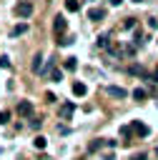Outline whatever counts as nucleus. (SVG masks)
Here are the masks:
<instances>
[{
    "label": "nucleus",
    "mask_w": 158,
    "mask_h": 160,
    "mask_svg": "<svg viewBox=\"0 0 158 160\" xmlns=\"http://www.w3.org/2000/svg\"><path fill=\"white\" fill-rule=\"evenodd\" d=\"M50 78H53L55 82H60V80H63V70H58V68H53V70H50Z\"/></svg>",
    "instance_id": "nucleus-18"
},
{
    "label": "nucleus",
    "mask_w": 158,
    "mask_h": 160,
    "mask_svg": "<svg viewBox=\"0 0 158 160\" xmlns=\"http://www.w3.org/2000/svg\"><path fill=\"white\" fill-rule=\"evenodd\" d=\"M100 145H103V140H93V142H90V148H88V150H98V148H100Z\"/></svg>",
    "instance_id": "nucleus-23"
},
{
    "label": "nucleus",
    "mask_w": 158,
    "mask_h": 160,
    "mask_svg": "<svg viewBox=\"0 0 158 160\" xmlns=\"http://www.w3.org/2000/svg\"><path fill=\"white\" fill-rule=\"evenodd\" d=\"M23 32H28V22H20V25H15V28L10 30V38H18V35H23Z\"/></svg>",
    "instance_id": "nucleus-10"
},
{
    "label": "nucleus",
    "mask_w": 158,
    "mask_h": 160,
    "mask_svg": "<svg viewBox=\"0 0 158 160\" xmlns=\"http://www.w3.org/2000/svg\"><path fill=\"white\" fill-rule=\"evenodd\" d=\"M65 10L78 12V10H80V2H78V0H65Z\"/></svg>",
    "instance_id": "nucleus-12"
},
{
    "label": "nucleus",
    "mask_w": 158,
    "mask_h": 160,
    "mask_svg": "<svg viewBox=\"0 0 158 160\" xmlns=\"http://www.w3.org/2000/svg\"><path fill=\"white\" fill-rule=\"evenodd\" d=\"M130 132H133V125H123V128H120V135H123V138H130Z\"/></svg>",
    "instance_id": "nucleus-20"
},
{
    "label": "nucleus",
    "mask_w": 158,
    "mask_h": 160,
    "mask_svg": "<svg viewBox=\"0 0 158 160\" xmlns=\"http://www.w3.org/2000/svg\"><path fill=\"white\" fill-rule=\"evenodd\" d=\"M88 18H90V20H103V18H105V10H100V8H90V10H88Z\"/></svg>",
    "instance_id": "nucleus-8"
},
{
    "label": "nucleus",
    "mask_w": 158,
    "mask_h": 160,
    "mask_svg": "<svg viewBox=\"0 0 158 160\" xmlns=\"http://www.w3.org/2000/svg\"><path fill=\"white\" fill-rule=\"evenodd\" d=\"M53 68H55V62H53V60H45V65L40 68V75H48V72H50Z\"/></svg>",
    "instance_id": "nucleus-14"
},
{
    "label": "nucleus",
    "mask_w": 158,
    "mask_h": 160,
    "mask_svg": "<svg viewBox=\"0 0 158 160\" xmlns=\"http://www.w3.org/2000/svg\"><path fill=\"white\" fill-rule=\"evenodd\" d=\"M105 92H108L110 98H118V100H123V98L128 95V90H125V88H118V85H108Z\"/></svg>",
    "instance_id": "nucleus-4"
},
{
    "label": "nucleus",
    "mask_w": 158,
    "mask_h": 160,
    "mask_svg": "<svg viewBox=\"0 0 158 160\" xmlns=\"http://www.w3.org/2000/svg\"><path fill=\"white\" fill-rule=\"evenodd\" d=\"M75 112V102H63L60 105V120H70Z\"/></svg>",
    "instance_id": "nucleus-5"
},
{
    "label": "nucleus",
    "mask_w": 158,
    "mask_h": 160,
    "mask_svg": "<svg viewBox=\"0 0 158 160\" xmlns=\"http://www.w3.org/2000/svg\"><path fill=\"white\" fill-rule=\"evenodd\" d=\"M33 145H35L38 150H45V148H48V140H45L43 135H35V138H33Z\"/></svg>",
    "instance_id": "nucleus-11"
},
{
    "label": "nucleus",
    "mask_w": 158,
    "mask_h": 160,
    "mask_svg": "<svg viewBox=\"0 0 158 160\" xmlns=\"http://www.w3.org/2000/svg\"><path fill=\"white\" fill-rule=\"evenodd\" d=\"M78 68V60L75 58H65V70H75Z\"/></svg>",
    "instance_id": "nucleus-17"
},
{
    "label": "nucleus",
    "mask_w": 158,
    "mask_h": 160,
    "mask_svg": "<svg viewBox=\"0 0 158 160\" xmlns=\"http://www.w3.org/2000/svg\"><path fill=\"white\" fill-rule=\"evenodd\" d=\"M10 122V110H0V125H8Z\"/></svg>",
    "instance_id": "nucleus-19"
},
{
    "label": "nucleus",
    "mask_w": 158,
    "mask_h": 160,
    "mask_svg": "<svg viewBox=\"0 0 158 160\" xmlns=\"http://www.w3.org/2000/svg\"><path fill=\"white\" fill-rule=\"evenodd\" d=\"M130 160H148V155H145V152H135Z\"/></svg>",
    "instance_id": "nucleus-24"
},
{
    "label": "nucleus",
    "mask_w": 158,
    "mask_h": 160,
    "mask_svg": "<svg viewBox=\"0 0 158 160\" xmlns=\"http://www.w3.org/2000/svg\"><path fill=\"white\" fill-rule=\"evenodd\" d=\"M40 68H43V55L35 52V55H33V65H30V70H33L35 75H40Z\"/></svg>",
    "instance_id": "nucleus-6"
},
{
    "label": "nucleus",
    "mask_w": 158,
    "mask_h": 160,
    "mask_svg": "<svg viewBox=\"0 0 158 160\" xmlns=\"http://www.w3.org/2000/svg\"><path fill=\"white\" fill-rule=\"evenodd\" d=\"M148 28H158V20L155 18H148Z\"/></svg>",
    "instance_id": "nucleus-25"
},
{
    "label": "nucleus",
    "mask_w": 158,
    "mask_h": 160,
    "mask_svg": "<svg viewBox=\"0 0 158 160\" xmlns=\"http://www.w3.org/2000/svg\"><path fill=\"white\" fill-rule=\"evenodd\" d=\"M98 48H110V42H108V35H98Z\"/></svg>",
    "instance_id": "nucleus-16"
},
{
    "label": "nucleus",
    "mask_w": 158,
    "mask_h": 160,
    "mask_svg": "<svg viewBox=\"0 0 158 160\" xmlns=\"http://www.w3.org/2000/svg\"><path fill=\"white\" fill-rule=\"evenodd\" d=\"M0 65H3V68H10V58L3 55V58H0Z\"/></svg>",
    "instance_id": "nucleus-22"
},
{
    "label": "nucleus",
    "mask_w": 158,
    "mask_h": 160,
    "mask_svg": "<svg viewBox=\"0 0 158 160\" xmlns=\"http://www.w3.org/2000/svg\"><path fill=\"white\" fill-rule=\"evenodd\" d=\"M120 52H125V55H133V52H135V45H125Z\"/></svg>",
    "instance_id": "nucleus-21"
},
{
    "label": "nucleus",
    "mask_w": 158,
    "mask_h": 160,
    "mask_svg": "<svg viewBox=\"0 0 158 160\" xmlns=\"http://www.w3.org/2000/svg\"><path fill=\"white\" fill-rule=\"evenodd\" d=\"M120 28H123V30H133V28H135V18H125Z\"/></svg>",
    "instance_id": "nucleus-13"
},
{
    "label": "nucleus",
    "mask_w": 158,
    "mask_h": 160,
    "mask_svg": "<svg viewBox=\"0 0 158 160\" xmlns=\"http://www.w3.org/2000/svg\"><path fill=\"white\" fill-rule=\"evenodd\" d=\"M133 132H135V135H140V138H145V135L150 132V128H148V125H143V122H133Z\"/></svg>",
    "instance_id": "nucleus-7"
},
{
    "label": "nucleus",
    "mask_w": 158,
    "mask_h": 160,
    "mask_svg": "<svg viewBox=\"0 0 158 160\" xmlns=\"http://www.w3.org/2000/svg\"><path fill=\"white\" fill-rule=\"evenodd\" d=\"M53 30H55V35L65 32V30H68V20H65L63 15H55V18H53Z\"/></svg>",
    "instance_id": "nucleus-3"
},
{
    "label": "nucleus",
    "mask_w": 158,
    "mask_h": 160,
    "mask_svg": "<svg viewBox=\"0 0 158 160\" xmlns=\"http://www.w3.org/2000/svg\"><path fill=\"white\" fill-rule=\"evenodd\" d=\"M103 160H113V155H110V152H108V155H103Z\"/></svg>",
    "instance_id": "nucleus-27"
},
{
    "label": "nucleus",
    "mask_w": 158,
    "mask_h": 160,
    "mask_svg": "<svg viewBox=\"0 0 158 160\" xmlns=\"http://www.w3.org/2000/svg\"><path fill=\"white\" fill-rule=\"evenodd\" d=\"M18 115L20 118H33V102L30 100H20L18 102Z\"/></svg>",
    "instance_id": "nucleus-2"
},
{
    "label": "nucleus",
    "mask_w": 158,
    "mask_h": 160,
    "mask_svg": "<svg viewBox=\"0 0 158 160\" xmlns=\"http://www.w3.org/2000/svg\"><path fill=\"white\" fill-rule=\"evenodd\" d=\"M15 15L23 18V20L30 18V15H33V2H30V0H20V2L15 5Z\"/></svg>",
    "instance_id": "nucleus-1"
},
{
    "label": "nucleus",
    "mask_w": 158,
    "mask_h": 160,
    "mask_svg": "<svg viewBox=\"0 0 158 160\" xmlns=\"http://www.w3.org/2000/svg\"><path fill=\"white\" fill-rule=\"evenodd\" d=\"M133 98H135V100H145V98H148V92H145L143 88H135V90H133Z\"/></svg>",
    "instance_id": "nucleus-15"
},
{
    "label": "nucleus",
    "mask_w": 158,
    "mask_h": 160,
    "mask_svg": "<svg viewBox=\"0 0 158 160\" xmlns=\"http://www.w3.org/2000/svg\"><path fill=\"white\" fill-rule=\"evenodd\" d=\"M155 158H158V148H155Z\"/></svg>",
    "instance_id": "nucleus-28"
},
{
    "label": "nucleus",
    "mask_w": 158,
    "mask_h": 160,
    "mask_svg": "<svg viewBox=\"0 0 158 160\" xmlns=\"http://www.w3.org/2000/svg\"><path fill=\"white\" fill-rule=\"evenodd\" d=\"M120 2H123V0H110V5H113V8H115V5H120Z\"/></svg>",
    "instance_id": "nucleus-26"
},
{
    "label": "nucleus",
    "mask_w": 158,
    "mask_h": 160,
    "mask_svg": "<svg viewBox=\"0 0 158 160\" xmlns=\"http://www.w3.org/2000/svg\"><path fill=\"white\" fill-rule=\"evenodd\" d=\"M85 92H88V85H85V82H73V95L83 98Z\"/></svg>",
    "instance_id": "nucleus-9"
}]
</instances>
